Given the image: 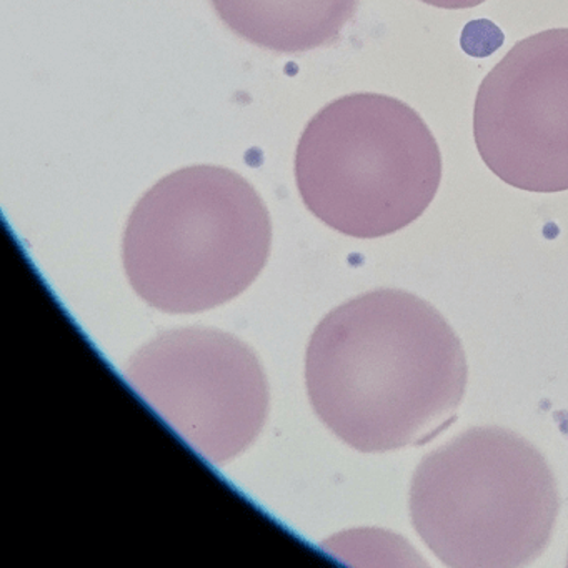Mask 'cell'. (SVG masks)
<instances>
[{
    "label": "cell",
    "mask_w": 568,
    "mask_h": 568,
    "mask_svg": "<svg viewBox=\"0 0 568 568\" xmlns=\"http://www.w3.org/2000/svg\"><path fill=\"white\" fill-rule=\"evenodd\" d=\"M467 377L464 347L444 315L398 288L332 311L305 358L315 414L365 454L434 440L457 420Z\"/></svg>",
    "instance_id": "6da1fadb"
},
{
    "label": "cell",
    "mask_w": 568,
    "mask_h": 568,
    "mask_svg": "<svg viewBox=\"0 0 568 568\" xmlns=\"http://www.w3.org/2000/svg\"><path fill=\"white\" fill-rule=\"evenodd\" d=\"M272 222L242 175L181 169L135 205L124 235L132 288L151 307L194 314L241 295L265 267Z\"/></svg>",
    "instance_id": "7a4b0ae2"
},
{
    "label": "cell",
    "mask_w": 568,
    "mask_h": 568,
    "mask_svg": "<svg viewBox=\"0 0 568 568\" xmlns=\"http://www.w3.org/2000/svg\"><path fill=\"white\" fill-rule=\"evenodd\" d=\"M560 494L527 438L474 427L422 458L410 485L415 531L454 568H518L550 544Z\"/></svg>",
    "instance_id": "3957f363"
},
{
    "label": "cell",
    "mask_w": 568,
    "mask_h": 568,
    "mask_svg": "<svg viewBox=\"0 0 568 568\" xmlns=\"http://www.w3.org/2000/svg\"><path fill=\"white\" fill-rule=\"evenodd\" d=\"M295 179L308 211L357 239L395 234L434 202L442 152L424 119L390 95L352 94L305 128Z\"/></svg>",
    "instance_id": "277c9868"
},
{
    "label": "cell",
    "mask_w": 568,
    "mask_h": 568,
    "mask_svg": "<svg viewBox=\"0 0 568 568\" xmlns=\"http://www.w3.org/2000/svg\"><path fill=\"white\" fill-rule=\"evenodd\" d=\"M124 377L211 464L242 454L267 420L264 368L244 342L225 332H162L135 352Z\"/></svg>",
    "instance_id": "5b68a950"
},
{
    "label": "cell",
    "mask_w": 568,
    "mask_h": 568,
    "mask_svg": "<svg viewBox=\"0 0 568 568\" xmlns=\"http://www.w3.org/2000/svg\"><path fill=\"white\" fill-rule=\"evenodd\" d=\"M478 154L520 191H568V29L517 42L485 75L474 108Z\"/></svg>",
    "instance_id": "8992f818"
},
{
    "label": "cell",
    "mask_w": 568,
    "mask_h": 568,
    "mask_svg": "<svg viewBox=\"0 0 568 568\" xmlns=\"http://www.w3.org/2000/svg\"><path fill=\"white\" fill-rule=\"evenodd\" d=\"M361 0H212L239 38L267 51L295 54L337 41Z\"/></svg>",
    "instance_id": "52a82bcc"
},
{
    "label": "cell",
    "mask_w": 568,
    "mask_h": 568,
    "mask_svg": "<svg viewBox=\"0 0 568 568\" xmlns=\"http://www.w3.org/2000/svg\"><path fill=\"white\" fill-rule=\"evenodd\" d=\"M504 32L494 22L471 21L465 26L460 36V45L470 58H488L504 44Z\"/></svg>",
    "instance_id": "ba28073f"
},
{
    "label": "cell",
    "mask_w": 568,
    "mask_h": 568,
    "mask_svg": "<svg viewBox=\"0 0 568 568\" xmlns=\"http://www.w3.org/2000/svg\"><path fill=\"white\" fill-rule=\"evenodd\" d=\"M424 4L434 6L438 9H448V11H458V9H471L484 4L487 0H420Z\"/></svg>",
    "instance_id": "9c48e42d"
}]
</instances>
